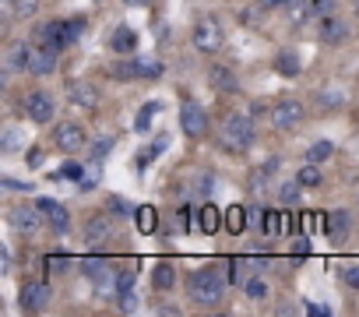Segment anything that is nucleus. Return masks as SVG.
I'll return each instance as SVG.
<instances>
[{
  "mask_svg": "<svg viewBox=\"0 0 359 317\" xmlns=\"http://www.w3.org/2000/svg\"><path fill=\"white\" fill-rule=\"evenodd\" d=\"M187 226H191V212H187V208H180L176 219L169 222V229H172V233H187Z\"/></svg>",
  "mask_w": 359,
  "mask_h": 317,
  "instance_id": "obj_38",
  "label": "nucleus"
},
{
  "mask_svg": "<svg viewBox=\"0 0 359 317\" xmlns=\"http://www.w3.org/2000/svg\"><path fill=\"white\" fill-rule=\"evenodd\" d=\"M155 113H158V102H148V106L137 113V130H148V123H151Z\"/></svg>",
  "mask_w": 359,
  "mask_h": 317,
  "instance_id": "obj_39",
  "label": "nucleus"
},
{
  "mask_svg": "<svg viewBox=\"0 0 359 317\" xmlns=\"http://www.w3.org/2000/svg\"><path fill=\"white\" fill-rule=\"evenodd\" d=\"M275 173H278V155H271L261 170L250 173V194H264V191H268V180H271Z\"/></svg>",
  "mask_w": 359,
  "mask_h": 317,
  "instance_id": "obj_15",
  "label": "nucleus"
},
{
  "mask_svg": "<svg viewBox=\"0 0 359 317\" xmlns=\"http://www.w3.org/2000/svg\"><path fill=\"white\" fill-rule=\"evenodd\" d=\"M355 15H359V0H355Z\"/></svg>",
  "mask_w": 359,
  "mask_h": 317,
  "instance_id": "obj_54",
  "label": "nucleus"
},
{
  "mask_svg": "<svg viewBox=\"0 0 359 317\" xmlns=\"http://www.w3.org/2000/svg\"><path fill=\"white\" fill-rule=\"evenodd\" d=\"M151 285H155L158 292L172 289V285H176V268H172L169 261H158V264H155V271H151Z\"/></svg>",
  "mask_w": 359,
  "mask_h": 317,
  "instance_id": "obj_18",
  "label": "nucleus"
},
{
  "mask_svg": "<svg viewBox=\"0 0 359 317\" xmlns=\"http://www.w3.org/2000/svg\"><path fill=\"white\" fill-rule=\"evenodd\" d=\"M243 22H247V25L261 22V8H247V11H243Z\"/></svg>",
  "mask_w": 359,
  "mask_h": 317,
  "instance_id": "obj_47",
  "label": "nucleus"
},
{
  "mask_svg": "<svg viewBox=\"0 0 359 317\" xmlns=\"http://www.w3.org/2000/svg\"><path fill=\"white\" fill-rule=\"evenodd\" d=\"M36 205L46 212V219H50V226H53L57 233H67L71 219H67V208H64V205H57V201H50V198H39Z\"/></svg>",
  "mask_w": 359,
  "mask_h": 317,
  "instance_id": "obj_14",
  "label": "nucleus"
},
{
  "mask_svg": "<svg viewBox=\"0 0 359 317\" xmlns=\"http://www.w3.org/2000/svg\"><path fill=\"white\" fill-rule=\"evenodd\" d=\"M46 268L50 271H64V268H71V261L67 257H46Z\"/></svg>",
  "mask_w": 359,
  "mask_h": 317,
  "instance_id": "obj_46",
  "label": "nucleus"
},
{
  "mask_svg": "<svg viewBox=\"0 0 359 317\" xmlns=\"http://www.w3.org/2000/svg\"><path fill=\"white\" fill-rule=\"evenodd\" d=\"M275 191H278V201H282V205H296L306 187H303L299 180H292V184H275Z\"/></svg>",
  "mask_w": 359,
  "mask_h": 317,
  "instance_id": "obj_25",
  "label": "nucleus"
},
{
  "mask_svg": "<svg viewBox=\"0 0 359 317\" xmlns=\"http://www.w3.org/2000/svg\"><path fill=\"white\" fill-rule=\"evenodd\" d=\"M285 229V215L282 212H264V233H282Z\"/></svg>",
  "mask_w": 359,
  "mask_h": 317,
  "instance_id": "obj_34",
  "label": "nucleus"
},
{
  "mask_svg": "<svg viewBox=\"0 0 359 317\" xmlns=\"http://www.w3.org/2000/svg\"><path fill=\"white\" fill-rule=\"evenodd\" d=\"M64 177H71V180H81V166H67V170H64Z\"/></svg>",
  "mask_w": 359,
  "mask_h": 317,
  "instance_id": "obj_50",
  "label": "nucleus"
},
{
  "mask_svg": "<svg viewBox=\"0 0 359 317\" xmlns=\"http://www.w3.org/2000/svg\"><path fill=\"white\" fill-rule=\"evenodd\" d=\"M180 127L191 137H205L208 134V113L198 102H184V109H180Z\"/></svg>",
  "mask_w": 359,
  "mask_h": 317,
  "instance_id": "obj_6",
  "label": "nucleus"
},
{
  "mask_svg": "<svg viewBox=\"0 0 359 317\" xmlns=\"http://www.w3.org/2000/svg\"><path fill=\"white\" fill-rule=\"evenodd\" d=\"M187 292H191V299L198 306H219L222 303V292H226V278H222L219 268H201V271L191 275Z\"/></svg>",
  "mask_w": 359,
  "mask_h": 317,
  "instance_id": "obj_1",
  "label": "nucleus"
},
{
  "mask_svg": "<svg viewBox=\"0 0 359 317\" xmlns=\"http://www.w3.org/2000/svg\"><path fill=\"white\" fill-rule=\"evenodd\" d=\"M64 32H67V43H78L85 36V22L74 18V22H64Z\"/></svg>",
  "mask_w": 359,
  "mask_h": 317,
  "instance_id": "obj_37",
  "label": "nucleus"
},
{
  "mask_svg": "<svg viewBox=\"0 0 359 317\" xmlns=\"http://www.w3.org/2000/svg\"><path fill=\"white\" fill-rule=\"evenodd\" d=\"M109 46H113L116 53H130V50L137 46V36H134L130 29H113V36H109Z\"/></svg>",
  "mask_w": 359,
  "mask_h": 317,
  "instance_id": "obj_21",
  "label": "nucleus"
},
{
  "mask_svg": "<svg viewBox=\"0 0 359 317\" xmlns=\"http://www.w3.org/2000/svg\"><path fill=\"white\" fill-rule=\"evenodd\" d=\"M127 4H130V8H137V4H141V8H144V4H148V0H127Z\"/></svg>",
  "mask_w": 359,
  "mask_h": 317,
  "instance_id": "obj_53",
  "label": "nucleus"
},
{
  "mask_svg": "<svg viewBox=\"0 0 359 317\" xmlns=\"http://www.w3.org/2000/svg\"><path fill=\"white\" fill-rule=\"evenodd\" d=\"M113 74H116V78H123V81H127V78H141V74H137V60H127V64H120Z\"/></svg>",
  "mask_w": 359,
  "mask_h": 317,
  "instance_id": "obj_41",
  "label": "nucleus"
},
{
  "mask_svg": "<svg viewBox=\"0 0 359 317\" xmlns=\"http://www.w3.org/2000/svg\"><path fill=\"white\" fill-rule=\"evenodd\" d=\"M130 285H134V268H127V271L116 275V292H127Z\"/></svg>",
  "mask_w": 359,
  "mask_h": 317,
  "instance_id": "obj_43",
  "label": "nucleus"
},
{
  "mask_svg": "<svg viewBox=\"0 0 359 317\" xmlns=\"http://www.w3.org/2000/svg\"><path fill=\"white\" fill-rule=\"evenodd\" d=\"M191 43L201 53H215L222 46V25H219V18H212V15L208 18H198V25L191 32Z\"/></svg>",
  "mask_w": 359,
  "mask_h": 317,
  "instance_id": "obj_3",
  "label": "nucleus"
},
{
  "mask_svg": "<svg viewBox=\"0 0 359 317\" xmlns=\"http://www.w3.org/2000/svg\"><path fill=\"white\" fill-rule=\"evenodd\" d=\"M243 289H247V296H250V299H268V282H264V278H257V275H254V278H247V282H243Z\"/></svg>",
  "mask_w": 359,
  "mask_h": 317,
  "instance_id": "obj_30",
  "label": "nucleus"
},
{
  "mask_svg": "<svg viewBox=\"0 0 359 317\" xmlns=\"http://www.w3.org/2000/svg\"><path fill=\"white\" fill-rule=\"evenodd\" d=\"M4 187H8V191H29V187H25V184H18V180H4Z\"/></svg>",
  "mask_w": 359,
  "mask_h": 317,
  "instance_id": "obj_52",
  "label": "nucleus"
},
{
  "mask_svg": "<svg viewBox=\"0 0 359 317\" xmlns=\"http://www.w3.org/2000/svg\"><path fill=\"white\" fill-rule=\"evenodd\" d=\"M275 67H278V74H285V78H299V57H296L292 50H285V53H278V60H275Z\"/></svg>",
  "mask_w": 359,
  "mask_h": 317,
  "instance_id": "obj_24",
  "label": "nucleus"
},
{
  "mask_svg": "<svg viewBox=\"0 0 359 317\" xmlns=\"http://www.w3.org/2000/svg\"><path fill=\"white\" fill-rule=\"evenodd\" d=\"M331 155H334V144H331V141H317V144L306 151L310 163H324V158H331Z\"/></svg>",
  "mask_w": 359,
  "mask_h": 317,
  "instance_id": "obj_31",
  "label": "nucleus"
},
{
  "mask_svg": "<svg viewBox=\"0 0 359 317\" xmlns=\"http://www.w3.org/2000/svg\"><path fill=\"white\" fill-rule=\"evenodd\" d=\"M320 106H341V92H334V88H327V92H320Z\"/></svg>",
  "mask_w": 359,
  "mask_h": 317,
  "instance_id": "obj_44",
  "label": "nucleus"
},
{
  "mask_svg": "<svg viewBox=\"0 0 359 317\" xmlns=\"http://www.w3.org/2000/svg\"><path fill=\"white\" fill-rule=\"evenodd\" d=\"M313 11H317V18H324V15H338V0H313Z\"/></svg>",
  "mask_w": 359,
  "mask_h": 317,
  "instance_id": "obj_40",
  "label": "nucleus"
},
{
  "mask_svg": "<svg viewBox=\"0 0 359 317\" xmlns=\"http://www.w3.org/2000/svg\"><path fill=\"white\" fill-rule=\"evenodd\" d=\"M313 226H317V219L306 212V215H303V229H306V233H313Z\"/></svg>",
  "mask_w": 359,
  "mask_h": 317,
  "instance_id": "obj_51",
  "label": "nucleus"
},
{
  "mask_svg": "<svg viewBox=\"0 0 359 317\" xmlns=\"http://www.w3.org/2000/svg\"><path fill=\"white\" fill-rule=\"evenodd\" d=\"M113 144H116V137H99V141L92 144V158H99V163H102V158L113 151Z\"/></svg>",
  "mask_w": 359,
  "mask_h": 317,
  "instance_id": "obj_35",
  "label": "nucleus"
},
{
  "mask_svg": "<svg viewBox=\"0 0 359 317\" xmlns=\"http://www.w3.org/2000/svg\"><path fill=\"white\" fill-rule=\"evenodd\" d=\"M296 180H299L303 187H310V191H313V187H320V170H317V163H306V166L296 173Z\"/></svg>",
  "mask_w": 359,
  "mask_h": 317,
  "instance_id": "obj_26",
  "label": "nucleus"
},
{
  "mask_svg": "<svg viewBox=\"0 0 359 317\" xmlns=\"http://www.w3.org/2000/svg\"><path fill=\"white\" fill-rule=\"evenodd\" d=\"M32 53H36V46H29V43H11V46H8V67H11V71H29Z\"/></svg>",
  "mask_w": 359,
  "mask_h": 317,
  "instance_id": "obj_16",
  "label": "nucleus"
},
{
  "mask_svg": "<svg viewBox=\"0 0 359 317\" xmlns=\"http://www.w3.org/2000/svg\"><path fill=\"white\" fill-rule=\"evenodd\" d=\"M106 208L113 212V219H123V215H134V208H130V205H127L123 198H109V201H106Z\"/></svg>",
  "mask_w": 359,
  "mask_h": 317,
  "instance_id": "obj_36",
  "label": "nucleus"
},
{
  "mask_svg": "<svg viewBox=\"0 0 359 317\" xmlns=\"http://www.w3.org/2000/svg\"><path fill=\"white\" fill-rule=\"evenodd\" d=\"M43 208L36 205V208H29V205H22V208H15L11 212V226L18 229V233H36L39 226H43V215H39Z\"/></svg>",
  "mask_w": 359,
  "mask_h": 317,
  "instance_id": "obj_12",
  "label": "nucleus"
},
{
  "mask_svg": "<svg viewBox=\"0 0 359 317\" xmlns=\"http://www.w3.org/2000/svg\"><path fill=\"white\" fill-rule=\"evenodd\" d=\"M198 226H201V233H219V226H222V212H219L215 205H205V208L198 212Z\"/></svg>",
  "mask_w": 359,
  "mask_h": 317,
  "instance_id": "obj_20",
  "label": "nucleus"
},
{
  "mask_svg": "<svg viewBox=\"0 0 359 317\" xmlns=\"http://www.w3.org/2000/svg\"><path fill=\"white\" fill-rule=\"evenodd\" d=\"M208 81H212V88H215V92H236V88H240L236 74H233L229 67H222V64H215V67L208 71Z\"/></svg>",
  "mask_w": 359,
  "mask_h": 317,
  "instance_id": "obj_17",
  "label": "nucleus"
},
{
  "mask_svg": "<svg viewBox=\"0 0 359 317\" xmlns=\"http://www.w3.org/2000/svg\"><path fill=\"white\" fill-rule=\"evenodd\" d=\"M81 268H85V275H88V278H99L102 271H109V261H106V257H85V261H81Z\"/></svg>",
  "mask_w": 359,
  "mask_h": 317,
  "instance_id": "obj_29",
  "label": "nucleus"
},
{
  "mask_svg": "<svg viewBox=\"0 0 359 317\" xmlns=\"http://www.w3.org/2000/svg\"><path fill=\"white\" fill-rule=\"evenodd\" d=\"M137 74L141 78H158L162 74V64L151 60V57H137Z\"/></svg>",
  "mask_w": 359,
  "mask_h": 317,
  "instance_id": "obj_32",
  "label": "nucleus"
},
{
  "mask_svg": "<svg viewBox=\"0 0 359 317\" xmlns=\"http://www.w3.org/2000/svg\"><path fill=\"white\" fill-rule=\"evenodd\" d=\"M341 282H345L348 289H359V264H348V268L341 271Z\"/></svg>",
  "mask_w": 359,
  "mask_h": 317,
  "instance_id": "obj_42",
  "label": "nucleus"
},
{
  "mask_svg": "<svg viewBox=\"0 0 359 317\" xmlns=\"http://www.w3.org/2000/svg\"><path fill=\"white\" fill-rule=\"evenodd\" d=\"M53 144L64 148V151L85 148V127H78V123H60V127L53 130Z\"/></svg>",
  "mask_w": 359,
  "mask_h": 317,
  "instance_id": "obj_10",
  "label": "nucleus"
},
{
  "mask_svg": "<svg viewBox=\"0 0 359 317\" xmlns=\"http://www.w3.org/2000/svg\"><path fill=\"white\" fill-rule=\"evenodd\" d=\"M254 141H257V127H254L250 116L236 113V116H229L222 123V148L226 151H247Z\"/></svg>",
  "mask_w": 359,
  "mask_h": 317,
  "instance_id": "obj_2",
  "label": "nucleus"
},
{
  "mask_svg": "<svg viewBox=\"0 0 359 317\" xmlns=\"http://www.w3.org/2000/svg\"><path fill=\"white\" fill-rule=\"evenodd\" d=\"M226 226H229V233H243L247 219H243V208H240V205H233V208L226 212Z\"/></svg>",
  "mask_w": 359,
  "mask_h": 317,
  "instance_id": "obj_33",
  "label": "nucleus"
},
{
  "mask_svg": "<svg viewBox=\"0 0 359 317\" xmlns=\"http://www.w3.org/2000/svg\"><path fill=\"white\" fill-rule=\"evenodd\" d=\"M11 18H32L36 15V0H8Z\"/></svg>",
  "mask_w": 359,
  "mask_h": 317,
  "instance_id": "obj_27",
  "label": "nucleus"
},
{
  "mask_svg": "<svg viewBox=\"0 0 359 317\" xmlns=\"http://www.w3.org/2000/svg\"><path fill=\"white\" fill-rule=\"evenodd\" d=\"M289 15H292V25H303V22L317 18V11H313V0H296V4H289Z\"/></svg>",
  "mask_w": 359,
  "mask_h": 317,
  "instance_id": "obj_23",
  "label": "nucleus"
},
{
  "mask_svg": "<svg viewBox=\"0 0 359 317\" xmlns=\"http://www.w3.org/2000/svg\"><path fill=\"white\" fill-rule=\"evenodd\" d=\"M296 0H261V8H289Z\"/></svg>",
  "mask_w": 359,
  "mask_h": 317,
  "instance_id": "obj_48",
  "label": "nucleus"
},
{
  "mask_svg": "<svg viewBox=\"0 0 359 317\" xmlns=\"http://www.w3.org/2000/svg\"><path fill=\"white\" fill-rule=\"evenodd\" d=\"M57 50H50V46H36V53H32V64H29V74H39V78H46V74H53L57 71Z\"/></svg>",
  "mask_w": 359,
  "mask_h": 317,
  "instance_id": "obj_13",
  "label": "nucleus"
},
{
  "mask_svg": "<svg viewBox=\"0 0 359 317\" xmlns=\"http://www.w3.org/2000/svg\"><path fill=\"white\" fill-rule=\"evenodd\" d=\"M116 296H120V310H127V313H130V310L137 306V296H134L130 289H127V292H116Z\"/></svg>",
  "mask_w": 359,
  "mask_h": 317,
  "instance_id": "obj_45",
  "label": "nucleus"
},
{
  "mask_svg": "<svg viewBox=\"0 0 359 317\" xmlns=\"http://www.w3.org/2000/svg\"><path fill=\"white\" fill-rule=\"evenodd\" d=\"M345 36H348V25H345L338 15H324V18H320L317 39H320L324 46H338V43H345Z\"/></svg>",
  "mask_w": 359,
  "mask_h": 317,
  "instance_id": "obj_9",
  "label": "nucleus"
},
{
  "mask_svg": "<svg viewBox=\"0 0 359 317\" xmlns=\"http://www.w3.org/2000/svg\"><path fill=\"white\" fill-rule=\"evenodd\" d=\"M53 299V289L46 282H25L22 285V310H46Z\"/></svg>",
  "mask_w": 359,
  "mask_h": 317,
  "instance_id": "obj_8",
  "label": "nucleus"
},
{
  "mask_svg": "<svg viewBox=\"0 0 359 317\" xmlns=\"http://www.w3.org/2000/svg\"><path fill=\"white\" fill-rule=\"evenodd\" d=\"M67 99L74 106H81V109H95L99 106V88L92 81H71L67 85Z\"/></svg>",
  "mask_w": 359,
  "mask_h": 317,
  "instance_id": "obj_11",
  "label": "nucleus"
},
{
  "mask_svg": "<svg viewBox=\"0 0 359 317\" xmlns=\"http://www.w3.org/2000/svg\"><path fill=\"white\" fill-rule=\"evenodd\" d=\"M25 113H29V120H36V123H50L53 113H57V102H53L50 92H29V95H25Z\"/></svg>",
  "mask_w": 359,
  "mask_h": 317,
  "instance_id": "obj_5",
  "label": "nucleus"
},
{
  "mask_svg": "<svg viewBox=\"0 0 359 317\" xmlns=\"http://www.w3.org/2000/svg\"><path fill=\"white\" fill-rule=\"evenodd\" d=\"M99 180H102V163H99V158H88V166L81 170L78 187H81V191H95V187H99Z\"/></svg>",
  "mask_w": 359,
  "mask_h": 317,
  "instance_id": "obj_19",
  "label": "nucleus"
},
{
  "mask_svg": "<svg viewBox=\"0 0 359 317\" xmlns=\"http://www.w3.org/2000/svg\"><path fill=\"white\" fill-rule=\"evenodd\" d=\"M113 233H116V226L109 215H92L85 222V243H92V247H106L113 240Z\"/></svg>",
  "mask_w": 359,
  "mask_h": 317,
  "instance_id": "obj_7",
  "label": "nucleus"
},
{
  "mask_svg": "<svg viewBox=\"0 0 359 317\" xmlns=\"http://www.w3.org/2000/svg\"><path fill=\"white\" fill-rule=\"evenodd\" d=\"M303 102L299 99H282L275 109H271V123L278 127V130H292V127H299L303 123Z\"/></svg>",
  "mask_w": 359,
  "mask_h": 317,
  "instance_id": "obj_4",
  "label": "nucleus"
},
{
  "mask_svg": "<svg viewBox=\"0 0 359 317\" xmlns=\"http://www.w3.org/2000/svg\"><path fill=\"white\" fill-rule=\"evenodd\" d=\"M134 222H137L141 233H151V229H155V208H151V205L137 208V212H134Z\"/></svg>",
  "mask_w": 359,
  "mask_h": 317,
  "instance_id": "obj_28",
  "label": "nucleus"
},
{
  "mask_svg": "<svg viewBox=\"0 0 359 317\" xmlns=\"http://www.w3.org/2000/svg\"><path fill=\"white\" fill-rule=\"evenodd\" d=\"M25 163H29V166H39V163H43V151H39V148H32V151H29V158H25Z\"/></svg>",
  "mask_w": 359,
  "mask_h": 317,
  "instance_id": "obj_49",
  "label": "nucleus"
},
{
  "mask_svg": "<svg viewBox=\"0 0 359 317\" xmlns=\"http://www.w3.org/2000/svg\"><path fill=\"white\" fill-rule=\"evenodd\" d=\"M327 236L331 240H341L345 233H348V212H327Z\"/></svg>",
  "mask_w": 359,
  "mask_h": 317,
  "instance_id": "obj_22",
  "label": "nucleus"
}]
</instances>
